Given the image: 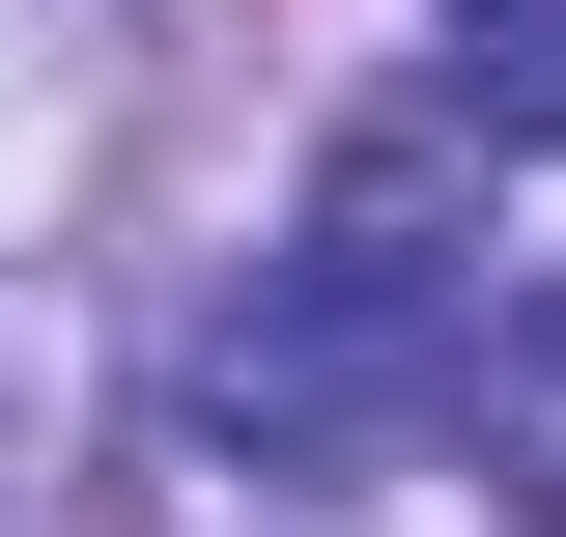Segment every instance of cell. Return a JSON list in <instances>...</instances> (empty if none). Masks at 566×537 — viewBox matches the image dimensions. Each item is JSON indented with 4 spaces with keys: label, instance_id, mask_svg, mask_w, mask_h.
<instances>
[{
    "label": "cell",
    "instance_id": "3",
    "mask_svg": "<svg viewBox=\"0 0 566 537\" xmlns=\"http://www.w3.org/2000/svg\"><path fill=\"white\" fill-rule=\"evenodd\" d=\"M424 114H482V141H566V0H424Z\"/></svg>",
    "mask_w": 566,
    "mask_h": 537
},
{
    "label": "cell",
    "instance_id": "2",
    "mask_svg": "<svg viewBox=\"0 0 566 537\" xmlns=\"http://www.w3.org/2000/svg\"><path fill=\"white\" fill-rule=\"evenodd\" d=\"M453 453H482V509H538V537H566V255L453 339Z\"/></svg>",
    "mask_w": 566,
    "mask_h": 537
},
{
    "label": "cell",
    "instance_id": "1",
    "mask_svg": "<svg viewBox=\"0 0 566 537\" xmlns=\"http://www.w3.org/2000/svg\"><path fill=\"white\" fill-rule=\"evenodd\" d=\"M453 227H482V114H368L340 170H312V227H283V283L227 312V368H199V424L227 453H340V424H453Z\"/></svg>",
    "mask_w": 566,
    "mask_h": 537
}]
</instances>
